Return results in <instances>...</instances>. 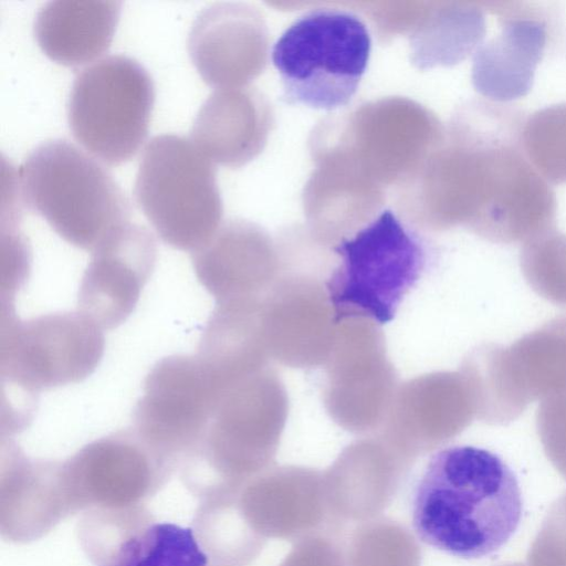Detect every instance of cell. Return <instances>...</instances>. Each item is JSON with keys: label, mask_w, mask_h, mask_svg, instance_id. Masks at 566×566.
I'll use <instances>...</instances> for the list:
<instances>
[{"label": "cell", "mask_w": 566, "mask_h": 566, "mask_svg": "<svg viewBox=\"0 0 566 566\" xmlns=\"http://www.w3.org/2000/svg\"><path fill=\"white\" fill-rule=\"evenodd\" d=\"M522 513L515 473L496 453L474 446L434 452L411 501V524L418 538L465 559L502 548L517 531Z\"/></svg>", "instance_id": "1"}, {"label": "cell", "mask_w": 566, "mask_h": 566, "mask_svg": "<svg viewBox=\"0 0 566 566\" xmlns=\"http://www.w3.org/2000/svg\"><path fill=\"white\" fill-rule=\"evenodd\" d=\"M504 104H482V126L462 160L463 202L472 230L493 243H525L556 228L551 184L521 146L520 114Z\"/></svg>", "instance_id": "2"}, {"label": "cell", "mask_w": 566, "mask_h": 566, "mask_svg": "<svg viewBox=\"0 0 566 566\" xmlns=\"http://www.w3.org/2000/svg\"><path fill=\"white\" fill-rule=\"evenodd\" d=\"M18 187L28 207L83 250L129 222V202L109 171L65 139L38 145L20 167Z\"/></svg>", "instance_id": "3"}, {"label": "cell", "mask_w": 566, "mask_h": 566, "mask_svg": "<svg viewBox=\"0 0 566 566\" xmlns=\"http://www.w3.org/2000/svg\"><path fill=\"white\" fill-rule=\"evenodd\" d=\"M289 415V397L274 369L265 367L231 387L203 436L178 471L200 500L231 483L274 450Z\"/></svg>", "instance_id": "4"}, {"label": "cell", "mask_w": 566, "mask_h": 566, "mask_svg": "<svg viewBox=\"0 0 566 566\" xmlns=\"http://www.w3.org/2000/svg\"><path fill=\"white\" fill-rule=\"evenodd\" d=\"M333 252L337 263L325 286L336 324L353 317L380 326L392 321L428 262L426 241L390 209L342 239Z\"/></svg>", "instance_id": "5"}, {"label": "cell", "mask_w": 566, "mask_h": 566, "mask_svg": "<svg viewBox=\"0 0 566 566\" xmlns=\"http://www.w3.org/2000/svg\"><path fill=\"white\" fill-rule=\"evenodd\" d=\"M371 38L365 22L339 9H316L295 21L272 49L287 104L333 111L355 96L366 72Z\"/></svg>", "instance_id": "6"}, {"label": "cell", "mask_w": 566, "mask_h": 566, "mask_svg": "<svg viewBox=\"0 0 566 566\" xmlns=\"http://www.w3.org/2000/svg\"><path fill=\"white\" fill-rule=\"evenodd\" d=\"M134 196L163 242L195 252L217 232L221 200L210 159L185 136L153 137L139 161Z\"/></svg>", "instance_id": "7"}, {"label": "cell", "mask_w": 566, "mask_h": 566, "mask_svg": "<svg viewBox=\"0 0 566 566\" xmlns=\"http://www.w3.org/2000/svg\"><path fill=\"white\" fill-rule=\"evenodd\" d=\"M459 369L471 389L476 418L489 424H507L536 400L566 396V315L510 346H476Z\"/></svg>", "instance_id": "8"}, {"label": "cell", "mask_w": 566, "mask_h": 566, "mask_svg": "<svg viewBox=\"0 0 566 566\" xmlns=\"http://www.w3.org/2000/svg\"><path fill=\"white\" fill-rule=\"evenodd\" d=\"M154 102L147 70L127 55H107L75 76L67 101L69 126L91 155L118 166L144 144Z\"/></svg>", "instance_id": "9"}, {"label": "cell", "mask_w": 566, "mask_h": 566, "mask_svg": "<svg viewBox=\"0 0 566 566\" xmlns=\"http://www.w3.org/2000/svg\"><path fill=\"white\" fill-rule=\"evenodd\" d=\"M105 349L104 331L77 310L21 321L1 305L2 385L36 396L86 379Z\"/></svg>", "instance_id": "10"}, {"label": "cell", "mask_w": 566, "mask_h": 566, "mask_svg": "<svg viewBox=\"0 0 566 566\" xmlns=\"http://www.w3.org/2000/svg\"><path fill=\"white\" fill-rule=\"evenodd\" d=\"M227 391L197 354L165 357L144 380L133 428L179 469L200 441Z\"/></svg>", "instance_id": "11"}, {"label": "cell", "mask_w": 566, "mask_h": 566, "mask_svg": "<svg viewBox=\"0 0 566 566\" xmlns=\"http://www.w3.org/2000/svg\"><path fill=\"white\" fill-rule=\"evenodd\" d=\"M323 366L322 399L329 418L356 433L382 426L399 385L380 325L359 317L340 321Z\"/></svg>", "instance_id": "12"}, {"label": "cell", "mask_w": 566, "mask_h": 566, "mask_svg": "<svg viewBox=\"0 0 566 566\" xmlns=\"http://www.w3.org/2000/svg\"><path fill=\"white\" fill-rule=\"evenodd\" d=\"M61 463L73 514L145 505L178 471L133 427L87 443Z\"/></svg>", "instance_id": "13"}, {"label": "cell", "mask_w": 566, "mask_h": 566, "mask_svg": "<svg viewBox=\"0 0 566 566\" xmlns=\"http://www.w3.org/2000/svg\"><path fill=\"white\" fill-rule=\"evenodd\" d=\"M261 322L271 359L291 368L324 365L337 328L325 279L280 274L261 301Z\"/></svg>", "instance_id": "14"}, {"label": "cell", "mask_w": 566, "mask_h": 566, "mask_svg": "<svg viewBox=\"0 0 566 566\" xmlns=\"http://www.w3.org/2000/svg\"><path fill=\"white\" fill-rule=\"evenodd\" d=\"M499 32L474 52L472 83L492 103L507 105L532 90L552 39V13L535 3L490 1Z\"/></svg>", "instance_id": "15"}, {"label": "cell", "mask_w": 566, "mask_h": 566, "mask_svg": "<svg viewBox=\"0 0 566 566\" xmlns=\"http://www.w3.org/2000/svg\"><path fill=\"white\" fill-rule=\"evenodd\" d=\"M83 273L77 311L103 331L118 327L134 312L157 259L154 235L126 222L93 251Z\"/></svg>", "instance_id": "16"}, {"label": "cell", "mask_w": 566, "mask_h": 566, "mask_svg": "<svg viewBox=\"0 0 566 566\" xmlns=\"http://www.w3.org/2000/svg\"><path fill=\"white\" fill-rule=\"evenodd\" d=\"M475 407L469 386L457 371H433L398 386L382 423L389 442L412 448L443 443L471 424Z\"/></svg>", "instance_id": "17"}, {"label": "cell", "mask_w": 566, "mask_h": 566, "mask_svg": "<svg viewBox=\"0 0 566 566\" xmlns=\"http://www.w3.org/2000/svg\"><path fill=\"white\" fill-rule=\"evenodd\" d=\"M73 515L61 461L29 458L9 440L1 441L0 530L13 543H29Z\"/></svg>", "instance_id": "18"}, {"label": "cell", "mask_w": 566, "mask_h": 566, "mask_svg": "<svg viewBox=\"0 0 566 566\" xmlns=\"http://www.w3.org/2000/svg\"><path fill=\"white\" fill-rule=\"evenodd\" d=\"M191 260L197 280L216 303L262 298L280 276L269 249L237 223L217 231Z\"/></svg>", "instance_id": "19"}, {"label": "cell", "mask_w": 566, "mask_h": 566, "mask_svg": "<svg viewBox=\"0 0 566 566\" xmlns=\"http://www.w3.org/2000/svg\"><path fill=\"white\" fill-rule=\"evenodd\" d=\"M262 298L216 303L197 356L230 389L271 360L261 322Z\"/></svg>", "instance_id": "20"}, {"label": "cell", "mask_w": 566, "mask_h": 566, "mask_svg": "<svg viewBox=\"0 0 566 566\" xmlns=\"http://www.w3.org/2000/svg\"><path fill=\"white\" fill-rule=\"evenodd\" d=\"M120 2L114 0H55L36 12L33 32L42 51L64 65L98 57L112 40Z\"/></svg>", "instance_id": "21"}, {"label": "cell", "mask_w": 566, "mask_h": 566, "mask_svg": "<svg viewBox=\"0 0 566 566\" xmlns=\"http://www.w3.org/2000/svg\"><path fill=\"white\" fill-rule=\"evenodd\" d=\"M249 33V21L239 6L217 2L198 13L189 31L188 52L207 84L223 85L245 75Z\"/></svg>", "instance_id": "22"}, {"label": "cell", "mask_w": 566, "mask_h": 566, "mask_svg": "<svg viewBox=\"0 0 566 566\" xmlns=\"http://www.w3.org/2000/svg\"><path fill=\"white\" fill-rule=\"evenodd\" d=\"M145 505L93 507L82 512L78 539L96 566H119L136 552L153 525Z\"/></svg>", "instance_id": "23"}, {"label": "cell", "mask_w": 566, "mask_h": 566, "mask_svg": "<svg viewBox=\"0 0 566 566\" xmlns=\"http://www.w3.org/2000/svg\"><path fill=\"white\" fill-rule=\"evenodd\" d=\"M245 102L233 92L217 91L201 105L190 139L209 158L232 165L245 155Z\"/></svg>", "instance_id": "24"}, {"label": "cell", "mask_w": 566, "mask_h": 566, "mask_svg": "<svg viewBox=\"0 0 566 566\" xmlns=\"http://www.w3.org/2000/svg\"><path fill=\"white\" fill-rule=\"evenodd\" d=\"M521 146L549 184H566V102L545 106L523 119Z\"/></svg>", "instance_id": "25"}, {"label": "cell", "mask_w": 566, "mask_h": 566, "mask_svg": "<svg viewBox=\"0 0 566 566\" xmlns=\"http://www.w3.org/2000/svg\"><path fill=\"white\" fill-rule=\"evenodd\" d=\"M522 273L542 297L566 306V234L556 228L522 244Z\"/></svg>", "instance_id": "26"}, {"label": "cell", "mask_w": 566, "mask_h": 566, "mask_svg": "<svg viewBox=\"0 0 566 566\" xmlns=\"http://www.w3.org/2000/svg\"><path fill=\"white\" fill-rule=\"evenodd\" d=\"M120 566H211L191 527L155 523L142 547Z\"/></svg>", "instance_id": "27"}, {"label": "cell", "mask_w": 566, "mask_h": 566, "mask_svg": "<svg viewBox=\"0 0 566 566\" xmlns=\"http://www.w3.org/2000/svg\"><path fill=\"white\" fill-rule=\"evenodd\" d=\"M31 254L25 240L13 230L2 233L1 304L14 305L15 294L29 276Z\"/></svg>", "instance_id": "28"}]
</instances>
